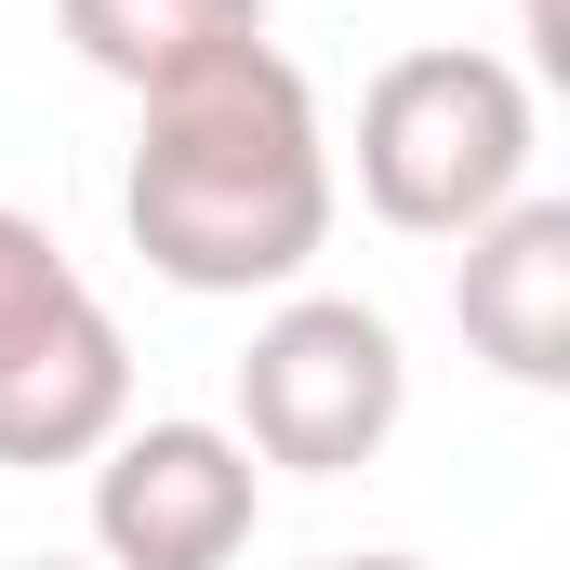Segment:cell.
I'll return each mask as SVG.
<instances>
[{"label":"cell","mask_w":570,"mask_h":570,"mask_svg":"<svg viewBox=\"0 0 570 570\" xmlns=\"http://www.w3.org/2000/svg\"><path fill=\"white\" fill-rule=\"evenodd\" d=\"M120 226L173 292H292L332 239V146L318 94L279 40L146 94L134 173H120Z\"/></svg>","instance_id":"1"},{"label":"cell","mask_w":570,"mask_h":570,"mask_svg":"<svg viewBox=\"0 0 570 570\" xmlns=\"http://www.w3.org/2000/svg\"><path fill=\"white\" fill-rule=\"evenodd\" d=\"M531 80L478 40H425L358 94V199L399 239H478L504 199H531Z\"/></svg>","instance_id":"2"},{"label":"cell","mask_w":570,"mask_h":570,"mask_svg":"<svg viewBox=\"0 0 570 570\" xmlns=\"http://www.w3.org/2000/svg\"><path fill=\"white\" fill-rule=\"evenodd\" d=\"M399 412H412V358H399L385 305H358V292H292L239 358V451L292 464V478L372 464Z\"/></svg>","instance_id":"3"},{"label":"cell","mask_w":570,"mask_h":570,"mask_svg":"<svg viewBox=\"0 0 570 570\" xmlns=\"http://www.w3.org/2000/svg\"><path fill=\"white\" fill-rule=\"evenodd\" d=\"M253 504H266V464L239 451V425L159 412V425H120L94 451V544H107V570H239Z\"/></svg>","instance_id":"4"},{"label":"cell","mask_w":570,"mask_h":570,"mask_svg":"<svg viewBox=\"0 0 570 570\" xmlns=\"http://www.w3.org/2000/svg\"><path fill=\"white\" fill-rule=\"evenodd\" d=\"M134 425V345L94 305V279H67L53 305H27L0 332V464H94Z\"/></svg>","instance_id":"5"},{"label":"cell","mask_w":570,"mask_h":570,"mask_svg":"<svg viewBox=\"0 0 570 570\" xmlns=\"http://www.w3.org/2000/svg\"><path fill=\"white\" fill-rule=\"evenodd\" d=\"M451 318H464V345H478L504 385L558 399L570 385V199H504V213L464 239Z\"/></svg>","instance_id":"6"},{"label":"cell","mask_w":570,"mask_h":570,"mask_svg":"<svg viewBox=\"0 0 570 570\" xmlns=\"http://www.w3.org/2000/svg\"><path fill=\"white\" fill-rule=\"evenodd\" d=\"M53 27H67V53L94 80L173 94V80H199L226 53H253L266 40V0H53Z\"/></svg>","instance_id":"7"},{"label":"cell","mask_w":570,"mask_h":570,"mask_svg":"<svg viewBox=\"0 0 570 570\" xmlns=\"http://www.w3.org/2000/svg\"><path fill=\"white\" fill-rule=\"evenodd\" d=\"M80 279V266H67V253H53V226H40V213H13V199H0V332H13V318H27V305H53V292Z\"/></svg>","instance_id":"8"},{"label":"cell","mask_w":570,"mask_h":570,"mask_svg":"<svg viewBox=\"0 0 570 570\" xmlns=\"http://www.w3.org/2000/svg\"><path fill=\"white\" fill-rule=\"evenodd\" d=\"M318 570H425V558H318Z\"/></svg>","instance_id":"9"},{"label":"cell","mask_w":570,"mask_h":570,"mask_svg":"<svg viewBox=\"0 0 570 570\" xmlns=\"http://www.w3.org/2000/svg\"><path fill=\"white\" fill-rule=\"evenodd\" d=\"M518 13H531V40H558V0H518Z\"/></svg>","instance_id":"10"},{"label":"cell","mask_w":570,"mask_h":570,"mask_svg":"<svg viewBox=\"0 0 570 570\" xmlns=\"http://www.w3.org/2000/svg\"><path fill=\"white\" fill-rule=\"evenodd\" d=\"M27 570H80V558H27Z\"/></svg>","instance_id":"11"}]
</instances>
